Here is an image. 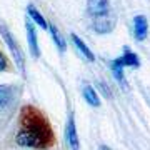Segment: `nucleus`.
<instances>
[{
    "mask_svg": "<svg viewBox=\"0 0 150 150\" xmlns=\"http://www.w3.org/2000/svg\"><path fill=\"white\" fill-rule=\"evenodd\" d=\"M147 33H149V23H147V18L144 15H137L134 18V35L135 40H145L147 38Z\"/></svg>",
    "mask_w": 150,
    "mask_h": 150,
    "instance_id": "6e6552de",
    "label": "nucleus"
},
{
    "mask_svg": "<svg viewBox=\"0 0 150 150\" xmlns=\"http://www.w3.org/2000/svg\"><path fill=\"white\" fill-rule=\"evenodd\" d=\"M65 142L70 147V150H79L80 149V142H79V135H77V127H75V117L74 113L69 115V122H67V129H65Z\"/></svg>",
    "mask_w": 150,
    "mask_h": 150,
    "instance_id": "20e7f679",
    "label": "nucleus"
},
{
    "mask_svg": "<svg viewBox=\"0 0 150 150\" xmlns=\"http://www.w3.org/2000/svg\"><path fill=\"white\" fill-rule=\"evenodd\" d=\"M70 38H72V42H74L75 47L79 48V52H80V54L83 55L88 62H93V60H95V55L92 54V50L85 45V42H83V40H80V38L77 37L75 33H72V35H70Z\"/></svg>",
    "mask_w": 150,
    "mask_h": 150,
    "instance_id": "1a4fd4ad",
    "label": "nucleus"
},
{
    "mask_svg": "<svg viewBox=\"0 0 150 150\" xmlns=\"http://www.w3.org/2000/svg\"><path fill=\"white\" fill-rule=\"evenodd\" d=\"M87 10L93 18L102 17L105 13H110V5L108 0H87Z\"/></svg>",
    "mask_w": 150,
    "mask_h": 150,
    "instance_id": "39448f33",
    "label": "nucleus"
},
{
    "mask_svg": "<svg viewBox=\"0 0 150 150\" xmlns=\"http://www.w3.org/2000/svg\"><path fill=\"white\" fill-rule=\"evenodd\" d=\"M110 69H112L113 77L117 79L118 83H120L122 87H125V88H127L129 85H127V82H125V77H123V69H122V67H118V65H115V64L112 62V64H110Z\"/></svg>",
    "mask_w": 150,
    "mask_h": 150,
    "instance_id": "4468645a",
    "label": "nucleus"
},
{
    "mask_svg": "<svg viewBox=\"0 0 150 150\" xmlns=\"http://www.w3.org/2000/svg\"><path fill=\"white\" fill-rule=\"evenodd\" d=\"M100 150H110V149H108V147H105V145H102V147H100Z\"/></svg>",
    "mask_w": 150,
    "mask_h": 150,
    "instance_id": "dca6fc26",
    "label": "nucleus"
},
{
    "mask_svg": "<svg viewBox=\"0 0 150 150\" xmlns=\"http://www.w3.org/2000/svg\"><path fill=\"white\" fill-rule=\"evenodd\" d=\"M7 69H8V60L4 55V52H0V72H5Z\"/></svg>",
    "mask_w": 150,
    "mask_h": 150,
    "instance_id": "2eb2a0df",
    "label": "nucleus"
},
{
    "mask_svg": "<svg viewBox=\"0 0 150 150\" xmlns=\"http://www.w3.org/2000/svg\"><path fill=\"white\" fill-rule=\"evenodd\" d=\"M27 13H28V17L32 18V22H35L37 25H40L42 28H48L47 20L43 18V15H42V13H40V12H38L33 5H28V7H27Z\"/></svg>",
    "mask_w": 150,
    "mask_h": 150,
    "instance_id": "9b49d317",
    "label": "nucleus"
},
{
    "mask_svg": "<svg viewBox=\"0 0 150 150\" xmlns=\"http://www.w3.org/2000/svg\"><path fill=\"white\" fill-rule=\"evenodd\" d=\"M25 28H27V40H28V47H30V54L33 55V59H38V57H40V48H38L35 25H33L30 20H27L25 22Z\"/></svg>",
    "mask_w": 150,
    "mask_h": 150,
    "instance_id": "0eeeda50",
    "label": "nucleus"
},
{
    "mask_svg": "<svg viewBox=\"0 0 150 150\" xmlns=\"http://www.w3.org/2000/svg\"><path fill=\"white\" fill-rule=\"evenodd\" d=\"M113 27H115V17L112 13H105L102 17H95L93 22H92V28L95 30L97 33H108L112 32Z\"/></svg>",
    "mask_w": 150,
    "mask_h": 150,
    "instance_id": "7ed1b4c3",
    "label": "nucleus"
},
{
    "mask_svg": "<svg viewBox=\"0 0 150 150\" xmlns=\"http://www.w3.org/2000/svg\"><path fill=\"white\" fill-rule=\"evenodd\" d=\"M0 35H2V38H4V42L7 43V47L10 48L12 55H13V60H15L17 67L20 69L22 75H25V57H23V52H22L20 45L17 43V40L13 38L12 32L8 30V27L4 25V23H0Z\"/></svg>",
    "mask_w": 150,
    "mask_h": 150,
    "instance_id": "f03ea898",
    "label": "nucleus"
},
{
    "mask_svg": "<svg viewBox=\"0 0 150 150\" xmlns=\"http://www.w3.org/2000/svg\"><path fill=\"white\" fill-rule=\"evenodd\" d=\"M15 140L20 147L45 150L54 145L55 135L50 122L37 107L23 105L20 110V130Z\"/></svg>",
    "mask_w": 150,
    "mask_h": 150,
    "instance_id": "f257e3e1",
    "label": "nucleus"
},
{
    "mask_svg": "<svg viewBox=\"0 0 150 150\" xmlns=\"http://www.w3.org/2000/svg\"><path fill=\"white\" fill-rule=\"evenodd\" d=\"M82 93H83V98H85V102L88 103V105H92V107H98V105H100L98 95H97L95 88H93L92 85L85 83V85H83V88H82Z\"/></svg>",
    "mask_w": 150,
    "mask_h": 150,
    "instance_id": "9d476101",
    "label": "nucleus"
},
{
    "mask_svg": "<svg viewBox=\"0 0 150 150\" xmlns=\"http://www.w3.org/2000/svg\"><path fill=\"white\" fill-rule=\"evenodd\" d=\"M113 64L118 67H140V60L137 57V54H134L129 47H123V55L113 60Z\"/></svg>",
    "mask_w": 150,
    "mask_h": 150,
    "instance_id": "423d86ee",
    "label": "nucleus"
},
{
    "mask_svg": "<svg viewBox=\"0 0 150 150\" xmlns=\"http://www.w3.org/2000/svg\"><path fill=\"white\" fill-rule=\"evenodd\" d=\"M48 28H50V33H52V38H54V42H55V45H57V48H59L60 52H65V48H67V43H65L64 37L60 35L59 28L55 27L54 23H50V25H48Z\"/></svg>",
    "mask_w": 150,
    "mask_h": 150,
    "instance_id": "f8f14e48",
    "label": "nucleus"
},
{
    "mask_svg": "<svg viewBox=\"0 0 150 150\" xmlns=\"http://www.w3.org/2000/svg\"><path fill=\"white\" fill-rule=\"evenodd\" d=\"M13 98V88L10 85H0V107H5Z\"/></svg>",
    "mask_w": 150,
    "mask_h": 150,
    "instance_id": "ddd939ff",
    "label": "nucleus"
}]
</instances>
